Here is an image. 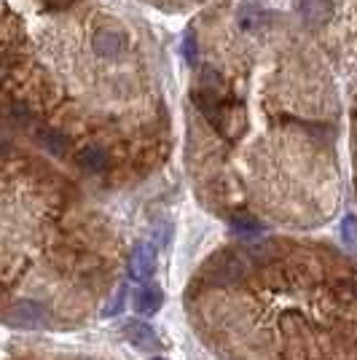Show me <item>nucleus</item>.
I'll return each instance as SVG.
<instances>
[{"mask_svg": "<svg viewBox=\"0 0 357 360\" xmlns=\"http://www.w3.org/2000/svg\"><path fill=\"white\" fill-rule=\"evenodd\" d=\"M342 234H344V245H346V248H355L357 245V224H355V218H352V215H349V218H344Z\"/></svg>", "mask_w": 357, "mask_h": 360, "instance_id": "6", "label": "nucleus"}, {"mask_svg": "<svg viewBox=\"0 0 357 360\" xmlns=\"http://www.w3.org/2000/svg\"><path fill=\"white\" fill-rule=\"evenodd\" d=\"M124 296H126V283H121L116 290H113V296H110V301L103 307V317H113L121 312V307H124Z\"/></svg>", "mask_w": 357, "mask_h": 360, "instance_id": "5", "label": "nucleus"}, {"mask_svg": "<svg viewBox=\"0 0 357 360\" xmlns=\"http://www.w3.org/2000/svg\"><path fill=\"white\" fill-rule=\"evenodd\" d=\"M6 323L14 326V328H48L51 326L48 323V312H46L38 301H30V299L16 301L14 307L8 309Z\"/></svg>", "mask_w": 357, "mask_h": 360, "instance_id": "1", "label": "nucleus"}, {"mask_svg": "<svg viewBox=\"0 0 357 360\" xmlns=\"http://www.w3.org/2000/svg\"><path fill=\"white\" fill-rule=\"evenodd\" d=\"M156 266V250L150 242H137L129 253V280L134 283H143L153 274Z\"/></svg>", "mask_w": 357, "mask_h": 360, "instance_id": "2", "label": "nucleus"}, {"mask_svg": "<svg viewBox=\"0 0 357 360\" xmlns=\"http://www.w3.org/2000/svg\"><path fill=\"white\" fill-rule=\"evenodd\" d=\"M124 333H126V339H129L137 349H143V352H162V342H159L156 330L150 328L148 323H143V320H129V323L124 326Z\"/></svg>", "mask_w": 357, "mask_h": 360, "instance_id": "3", "label": "nucleus"}, {"mask_svg": "<svg viewBox=\"0 0 357 360\" xmlns=\"http://www.w3.org/2000/svg\"><path fill=\"white\" fill-rule=\"evenodd\" d=\"M164 304V293L159 285H140L134 290V312H140V315H153V312H159Z\"/></svg>", "mask_w": 357, "mask_h": 360, "instance_id": "4", "label": "nucleus"}]
</instances>
